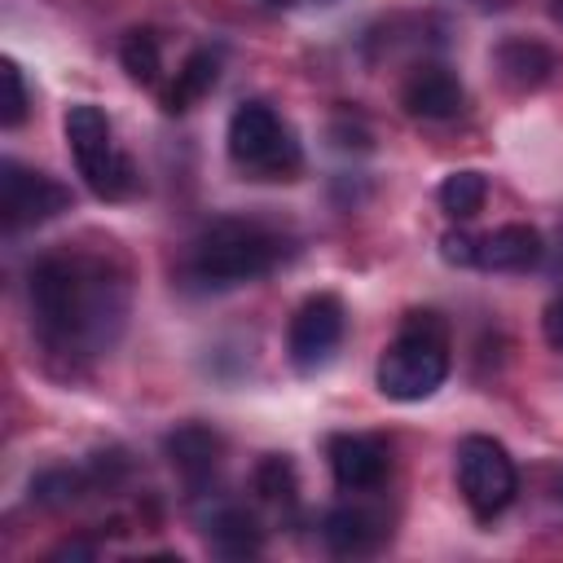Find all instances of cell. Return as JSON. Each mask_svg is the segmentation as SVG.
<instances>
[{
    "label": "cell",
    "instance_id": "6da1fadb",
    "mask_svg": "<svg viewBox=\"0 0 563 563\" xmlns=\"http://www.w3.org/2000/svg\"><path fill=\"white\" fill-rule=\"evenodd\" d=\"M31 317L48 352L88 356L110 343V330L123 317L128 290L101 260L84 255H44L26 277Z\"/></svg>",
    "mask_w": 563,
    "mask_h": 563
},
{
    "label": "cell",
    "instance_id": "7a4b0ae2",
    "mask_svg": "<svg viewBox=\"0 0 563 563\" xmlns=\"http://www.w3.org/2000/svg\"><path fill=\"white\" fill-rule=\"evenodd\" d=\"M449 378V325L440 312H405L396 339L383 347L378 356V369H374V383L387 400H400V405H413V400H427L440 383Z\"/></svg>",
    "mask_w": 563,
    "mask_h": 563
},
{
    "label": "cell",
    "instance_id": "3957f363",
    "mask_svg": "<svg viewBox=\"0 0 563 563\" xmlns=\"http://www.w3.org/2000/svg\"><path fill=\"white\" fill-rule=\"evenodd\" d=\"M282 260V238L255 220H211L194 246H189V264L185 273L198 286H242L264 277L273 264Z\"/></svg>",
    "mask_w": 563,
    "mask_h": 563
},
{
    "label": "cell",
    "instance_id": "277c9868",
    "mask_svg": "<svg viewBox=\"0 0 563 563\" xmlns=\"http://www.w3.org/2000/svg\"><path fill=\"white\" fill-rule=\"evenodd\" d=\"M229 158L255 180H290L303 163L290 123L264 101H242L229 114Z\"/></svg>",
    "mask_w": 563,
    "mask_h": 563
},
{
    "label": "cell",
    "instance_id": "5b68a950",
    "mask_svg": "<svg viewBox=\"0 0 563 563\" xmlns=\"http://www.w3.org/2000/svg\"><path fill=\"white\" fill-rule=\"evenodd\" d=\"M66 145H70V154H75V167H79L84 185H88L97 198L119 202V198H128V194L136 189V172H132V163L114 150L110 119H106L97 106L79 101V106L66 110Z\"/></svg>",
    "mask_w": 563,
    "mask_h": 563
},
{
    "label": "cell",
    "instance_id": "8992f818",
    "mask_svg": "<svg viewBox=\"0 0 563 563\" xmlns=\"http://www.w3.org/2000/svg\"><path fill=\"white\" fill-rule=\"evenodd\" d=\"M457 493L466 501V510L488 523L497 519L515 493H519V471L510 462V453L493 440V435H466L457 444Z\"/></svg>",
    "mask_w": 563,
    "mask_h": 563
},
{
    "label": "cell",
    "instance_id": "52a82bcc",
    "mask_svg": "<svg viewBox=\"0 0 563 563\" xmlns=\"http://www.w3.org/2000/svg\"><path fill=\"white\" fill-rule=\"evenodd\" d=\"M343 330H347V312H343V299L339 295H312V299H303L295 308V317H290V330H286L290 365L299 374L321 369L339 352Z\"/></svg>",
    "mask_w": 563,
    "mask_h": 563
},
{
    "label": "cell",
    "instance_id": "ba28073f",
    "mask_svg": "<svg viewBox=\"0 0 563 563\" xmlns=\"http://www.w3.org/2000/svg\"><path fill=\"white\" fill-rule=\"evenodd\" d=\"M66 207H70V189L57 185L53 176L31 172L22 163H4L0 167V216H4V229L44 224Z\"/></svg>",
    "mask_w": 563,
    "mask_h": 563
},
{
    "label": "cell",
    "instance_id": "9c48e42d",
    "mask_svg": "<svg viewBox=\"0 0 563 563\" xmlns=\"http://www.w3.org/2000/svg\"><path fill=\"white\" fill-rule=\"evenodd\" d=\"M330 475L343 493H369L387 475V444L378 435H330L325 444Z\"/></svg>",
    "mask_w": 563,
    "mask_h": 563
},
{
    "label": "cell",
    "instance_id": "30bf717a",
    "mask_svg": "<svg viewBox=\"0 0 563 563\" xmlns=\"http://www.w3.org/2000/svg\"><path fill=\"white\" fill-rule=\"evenodd\" d=\"M163 449H167L172 471H176L189 488H202V484L216 475V466H220L224 440H220L211 427H202V422H185V427H176V431L163 440Z\"/></svg>",
    "mask_w": 563,
    "mask_h": 563
},
{
    "label": "cell",
    "instance_id": "8fae6325",
    "mask_svg": "<svg viewBox=\"0 0 563 563\" xmlns=\"http://www.w3.org/2000/svg\"><path fill=\"white\" fill-rule=\"evenodd\" d=\"M462 101H466V92L444 66H418L400 88V106L413 119H453V114H462Z\"/></svg>",
    "mask_w": 563,
    "mask_h": 563
},
{
    "label": "cell",
    "instance_id": "7c38bea8",
    "mask_svg": "<svg viewBox=\"0 0 563 563\" xmlns=\"http://www.w3.org/2000/svg\"><path fill=\"white\" fill-rule=\"evenodd\" d=\"M545 260V242L532 224H501L493 233L479 238V268H493V273H528Z\"/></svg>",
    "mask_w": 563,
    "mask_h": 563
},
{
    "label": "cell",
    "instance_id": "4fadbf2b",
    "mask_svg": "<svg viewBox=\"0 0 563 563\" xmlns=\"http://www.w3.org/2000/svg\"><path fill=\"white\" fill-rule=\"evenodd\" d=\"M493 66H497V79L515 92H532L541 88L550 75H554V53L528 35H510L493 48Z\"/></svg>",
    "mask_w": 563,
    "mask_h": 563
},
{
    "label": "cell",
    "instance_id": "5bb4252c",
    "mask_svg": "<svg viewBox=\"0 0 563 563\" xmlns=\"http://www.w3.org/2000/svg\"><path fill=\"white\" fill-rule=\"evenodd\" d=\"M383 537H387L383 519L369 515V510H361V506H334V510L321 519V541H325L334 554H343V559H356V554L378 550Z\"/></svg>",
    "mask_w": 563,
    "mask_h": 563
},
{
    "label": "cell",
    "instance_id": "9a60e30c",
    "mask_svg": "<svg viewBox=\"0 0 563 563\" xmlns=\"http://www.w3.org/2000/svg\"><path fill=\"white\" fill-rule=\"evenodd\" d=\"M207 537H211L216 554H224V559H246V554H260V545H264V528L246 506L216 510L207 519Z\"/></svg>",
    "mask_w": 563,
    "mask_h": 563
},
{
    "label": "cell",
    "instance_id": "2e32d148",
    "mask_svg": "<svg viewBox=\"0 0 563 563\" xmlns=\"http://www.w3.org/2000/svg\"><path fill=\"white\" fill-rule=\"evenodd\" d=\"M92 471L88 466H48L31 479V501L44 510H66L92 493Z\"/></svg>",
    "mask_w": 563,
    "mask_h": 563
},
{
    "label": "cell",
    "instance_id": "e0dca14e",
    "mask_svg": "<svg viewBox=\"0 0 563 563\" xmlns=\"http://www.w3.org/2000/svg\"><path fill=\"white\" fill-rule=\"evenodd\" d=\"M216 79H220V57H216L211 48H198V53H189L185 66L176 70V84L167 88L163 106H167L172 114H176V110H189L198 97H207V92L216 88Z\"/></svg>",
    "mask_w": 563,
    "mask_h": 563
},
{
    "label": "cell",
    "instance_id": "ac0fdd59",
    "mask_svg": "<svg viewBox=\"0 0 563 563\" xmlns=\"http://www.w3.org/2000/svg\"><path fill=\"white\" fill-rule=\"evenodd\" d=\"M119 62H123L128 79H136V84H154L158 70H163V44H158V31H150V26L128 31L123 44H119Z\"/></svg>",
    "mask_w": 563,
    "mask_h": 563
},
{
    "label": "cell",
    "instance_id": "d6986e66",
    "mask_svg": "<svg viewBox=\"0 0 563 563\" xmlns=\"http://www.w3.org/2000/svg\"><path fill=\"white\" fill-rule=\"evenodd\" d=\"M435 198H440V207H444L453 220H471V216L484 207V198H488V180H484L479 172L462 167V172H449V176L440 180Z\"/></svg>",
    "mask_w": 563,
    "mask_h": 563
},
{
    "label": "cell",
    "instance_id": "ffe728a7",
    "mask_svg": "<svg viewBox=\"0 0 563 563\" xmlns=\"http://www.w3.org/2000/svg\"><path fill=\"white\" fill-rule=\"evenodd\" d=\"M255 493L268 501V506H277V510H290L295 506V493H299V479H295V466L286 462V457H264L260 466H255Z\"/></svg>",
    "mask_w": 563,
    "mask_h": 563
},
{
    "label": "cell",
    "instance_id": "44dd1931",
    "mask_svg": "<svg viewBox=\"0 0 563 563\" xmlns=\"http://www.w3.org/2000/svg\"><path fill=\"white\" fill-rule=\"evenodd\" d=\"M0 75H4V114H0V123L4 128H18L22 119H26V79H22V70H18V62L13 57H4L0 62Z\"/></svg>",
    "mask_w": 563,
    "mask_h": 563
},
{
    "label": "cell",
    "instance_id": "7402d4cb",
    "mask_svg": "<svg viewBox=\"0 0 563 563\" xmlns=\"http://www.w3.org/2000/svg\"><path fill=\"white\" fill-rule=\"evenodd\" d=\"M440 255H444L449 264H475V260H479V238H471V233H462V229H449V233L440 238Z\"/></svg>",
    "mask_w": 563,
    "mask_h": 563
},
{
    "label": "cell",
    "instance_id": "603a6c76",
    "mask_svg": "<svg viewBox=\"0 0 563 563\" xmlns=\"http://www.w3.org/2000/svg\"><path fill=\"white\" fill-rule=\"evenodd\" d=\"M541 334H545L550 347H563V295H554V299L545 303V312H541Z\"/></svg>",
    "mask_w": 563,
    "mask_h": 563
},
{
    "label": "cell",
    "instance_id": "cb8c5ba5",
    "mask_svg": "<svg viewBox=\"0 0 563 563\" xmlns=\"http://www.w3.org/2000/svg\"><path fill=\"white\" fill-rule=\"evenodd\" d=\"M92 554H97L92 541H66V545L53 550V559H92Z\"/></svg>",
    "mask_w": 563,
    "mask_h": 563
},
{
    "label": "cell",
    "instance_id": "d4e9b609",
    "mask_svg": "<svg viewBox=\"0 0 563 563\" xmlns=\"http://www.w3.org/2000/svg\"><path fill=\"white\" fill-rule=\"evenodd\" d=\"M550 18H554V22H563V0H550Z\"/></svg>",
    "mask_w": 563,
    "mask_h": 563
},
{
    "label": "cell",
    "instance_id": "484cf974",
    "mask_svg": "<svg viewBox=\"0 0 563 563\" xmlns=\"http://www.w3.org/2000/svg\"><path fill=\"white\" fill-rule=\"evenodd\" d=\"M268 4H286V0H268Z\"/></svg>",
    "mask_w": 563,
    "mask_h": 563
}]
</instances>
